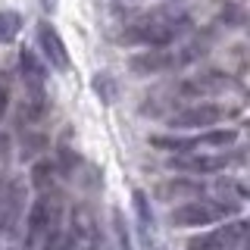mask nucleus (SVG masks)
<instances>
[{"mask_svg": "<svg viewBox=\"0 0 250 250\" xmlns=\"http://www.w3.org/2000/svg\"><path fill=\"white\" fill-rule=\"evenodd\" d=\"M188 25H191L188 13L175 10V6H156L150 13H141L131 22H125L119 38L125 44H131V47L150 50V47H169V44L182 41Z\"/></svg>", "mask_w": 250, "mask_h": 250, "instance_id": "nucleus-1", "label": "nucleus"}, {"mask_svg": "<svg viewBox=\"0 0 250 250\" xmlns=\"http://www.w3.org/2000/svg\"><path fill=\"white\" fill-rule=\"evenodd\" d=\"M203 53V47L197 44H169V47H150V50H141L128 60V69L141 78L147 75H163V72H172V69H182L188 62H194Z\"/></svg>", "mask_w": 250, "mask_h": 250, "instance_id": "nucleus-2", "label": "nucleus"}, {"mask_svg": "<svg viewBox=\"0 0 250 250\" xmlns=\"http://www.w3.org/2000/svg\"><path fill=\"white\" fill-rule=\"evenodd\" d=\"M241 131L238 128H203L188 138H153L156 147L169 150L172 156H188V153H216V150H231L238 144Z\"/></svg>", "mask_w": 250, "mask_h": 250, "instance_id": "nucleus-3", "label": "nucleus"}, {"mask_svg": "<svg viewBox=\"0 0 250 250\" xmlns=\"http://www.w3.org/2000/svg\"><path fill=\"white\" fill-rule=\"evenodd\" d=\"M244 203H229V200H185L169 213V222L175 229H200V225H213L219 219H229L241 213Z\"/></svg>", "mask_w": 250, "mask_h": 250, "instance_id": "nucleus-4", "label": "nucleus"}, {"mask_svg": "<svg viewBox=\"0 0 250 250\" xmlns=\"http://www.w3.org/2000/svg\"><path fill=\"white\" fill-rule=\"evenodd\" d=\"M244 163V150H216V153H188V156H172L169 166L178 172H194V175H209V172H225L231 166Z\"/></svg>", "mask_w": 250, "mask_h": 250, "instance_id": "nucleus-5", "label": "nucleus"}, {"mask_svg": "<svg viewBox=\"0 0 250 250\" xmlns=\"http://www.w3.org/2000/svg\"><path fill=\"white\" fill-rule=\"evenodd\" d=\"M247 238V219H229L219 229H209L188 241V250H241Z\"/></svg>", "mask_w": 250, "mask_h": 250, "instance_id": "nucleus-6", "label": "nucleus"}, {"mask_svg": "<svg viewBox=\"0 0 250 250\" xmlns=\"http://www.w3.org/2000/svg\"><path fill=\"white\" fill-rule=\"evenodd\" d=\"M225 116H229L225 106L200 100V104H194V106L175 109V113L169 116V128L172 131H203V128H213L216 122H222Z\"/></svg>", "mask_w": 250, "mask_h": 250, "instance_id": "nucleus-7", "label": "nucleus"}, {"mask_svg": "<svg viewBox=\"0 0 250 250\" xmlns=\"http://www.w3.org/2000/svg\"><path fill=\"white\" fill-rule=\"evenodd\" d=\"M19 72H22V82H25V91L31 94V109L41 113L44 100H47V62L35 50H22L19 53Z\"/></svg>", "mask_w": 250, "mask_h": 250, "instance_id": "nucleus-8", "label": "nucleus"}, {"mask_svg": "<svg viewBox=\"0 0 250 250\" xmlns=\"http://www.w3.org/2000/svg\"><path fill=\"white\" fill-rule=\"evenodd\" d=\"M35 38H38V50H41V60H44V62H50L53 69H60V72H66V69H69V50H66V44H62L60 31L53 28L50 22H38Z\"/></svg>", "mask_w": 250, "mask_h": 250, "instance_id": "nucleus-9", "label": "nucleus"}, {"mask_svg": "<svg viewBox=\"0 0 250 250\" xmlns=\"http://www.w3.org/2000/svg\"><path fill=\"white\" fill-rule=\"evenodd\" d=\"M229 78L225 75H219V72H209V75H197V78H191V82H185L182 84V94H191V97H209V94H219V91H225L229 88Z\"/></svg>", "mask_w": 250, "mask_h": 250, "instance_id": "nucleus-10", "label": "nucleus"}, {"mask_svg": "<svg viewBox=\"0 0 250 250\" xmlns=\"http://www.w3.org/2000/svg\"><path fill=\"white\" fill-rule=\"evenodd\" d=\"M19 28H22L19 13H13V10H0V44H10L13 38L19 35Z\"/></svg>", "mask_w": 250, "mask_h": 250, "instance_id": "nucleus-11", "label": "nucleus"}, {"mask_svg": "<svg viewBox=\"0 0 250 250\" xmlns=\"http://www.w3.org/2000/svg\"><path fill=\"white\" fill-rule=\"evenodd\" d=\"M116 241H119V250H135L131 247V234H128V229H125V219H122V213L116 209Z\"/></svg>", "mask_w": 250, "mask_h": 250, "instance_id": "nucleus-12", "label": "nucleus"}, {"mask_svg": "<svg viewBox=\"0 0 250 250\" xmlns=\"http://www.w3.org/2000/svg\"><path fill=\"white\" fill-rule=\"evenodd\" d=\"M94 91L100 94V97L106 100V104H113V97H116V88H113V82H109V75H97V82H94Z\"/></svg>", "mask_w": 250, "mask_h": 250, "instance_id": "nucleus-13", "label": "nucleus"}, {"mask_svg": "<svg viewBox=\"0 0 250 250\" xmlns=\"http://www.w3.org/2000/svg\"><path fill=\"white\" fill-rule=\"evenodd\" d=\"M6 106H10V94H6V88L0 84V116L6 113Z\"/></svg>", "mask_w": 250, "mask_h": 250, "instance_id": "nucleus-14", "label": "nucleus"}, {"mask_svg": "<svg viewBox=\"0 0 250 250\" xmlns=\"http://www.w3.org/2000/svg\"><path fill=\"white\" fill-rule=\"evenodd\" d=\"M84 250H97V247H94V244H88V247H84Z\"/></svg>", "mask_w": 250, "mask_h": 250, "instance_id": "nucleus-15", "label": "nucleus"}]
</instances>
